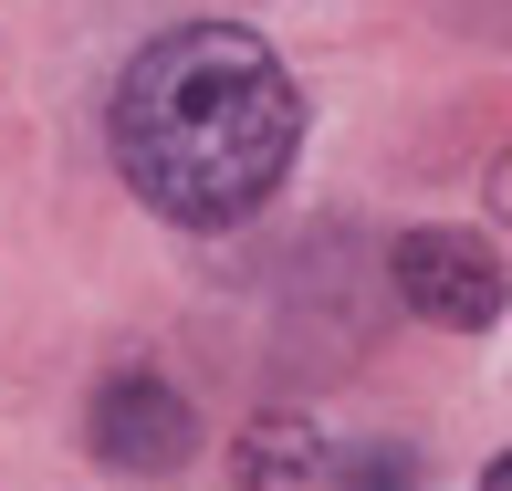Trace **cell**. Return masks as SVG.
Returning a JSON list of instances; mask_svg holds the SVG:
<instances>
[{
  "label": "cell",
  "instance_id": "obj_6",
  "mask_svg": "<svg viewBox=\"0 0 512 491\" xmlns=\"http://www.w3.org/2000/svg\"><path fill=\"white\" fill-rule=\"evenodd\" d=\"M492 209H502V220H512V157H502V168H492Z\"/></svg>",
  "mask_w": 512,
  "mask_h": 491
},
{
  "label": "cell",
  "instance_id": "obj_4",
  "mask_svg": "<svg viewBox=\"0 0 512 491\" xmlns=\"http://www.w3.org/2000/svg\"><path fill=\"white\" fill-rule=\"evenodd\" d=\"M230 471H241V491H293V481L324 471V450H314L304 418H262V429L241 439V460H230Z\"/></svg>",
  "mask_w": 512,
  "mask_h": 491
},
{
  "label": "cell",
  "instance_id": "obj_3",
  "mask_svg": "<svg viewBox=\"0 0 512 491\" xmlns=\"http://www.w3.org/2000/svg\"><path fill=\"white\" fill-rule=\"evenodd\" d=\"M84 439H95V460H105V471L168 481L178 460L199 450V418H189V397H178L168 377L126 366V377H105V387H95V418H84Z\"/></svg>",
  "mask_w": 512,
  "mask_h": 491
},
{
  "label": "cell",
  "instance_id": "obj_5",
  "mask_svg": "<svg viewBox=\"0 0 512 491\" xmlns=\"http://www.w3.org/2000/svg\"><path fill=\"white\" fill-rule=\"evenodd\" d=\"M324 491H418V460L408 450H356L324 471Z\"/></svg>",
  "mask_w": 512,
  "mask_h": 491
},
{
  "label": "cell",
  "instance_id": "obj_2",
  "mask_svg": "<svg viewBox=\"0 0 512 491\" xmlns=\"http://www.w3.org/2000/svg\"><path fill=\"white\" fill-rule=\"evenodd\" d=\"M398 293L439 335H481V324H502L512 272H502V251L481 241V230H408L398 241Z\"/></svg>",
  "mask_w": 512,
  "mask_h": 491
},
{
  "label": "cell",
  "instance_id": "obj_1",
  "mask_svg": "<svg viewBox=\"0 0 512 491\" xmlns=\"http://www.w3.org/2000/svg\"><path fill=\"white\" fill-rule=\"evenodd\" d=\"M115 168L126 189L178 230H230L251 220L272 189L293 178L304 147V95L272 63L262 32H230V21H178L115 84Z\"/></svg>",
  "mask_w": 512,
  "mask_h": 491
},
{
  "label": "cell",
  "instance_id": "obj_7",
  "mask_svg": "<svg viewBox=\"0 0 512 491\" xmlns=\"http://www.w3.org/2000/svg\"><path fill=\"white\" fill-rule=\"evenodd\" d=\"M481 491H512V450H502V460H492V471H481Z\"/></svg>",
  "mask_w": 512,
  "mask_h": 491
}]
</instances>
